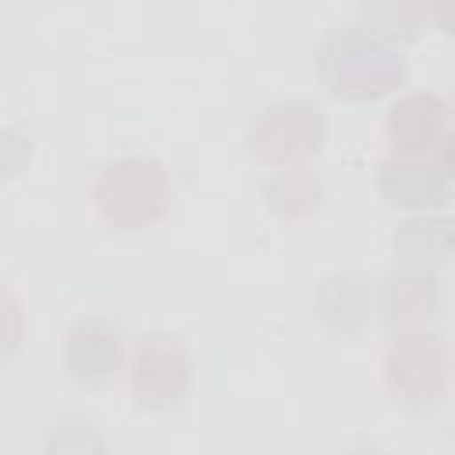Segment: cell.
Segmentation results:
<instances>
[{
    "instance_id": "cell-1",
    "label": "cell",
    "mask_w": 455,
    "mask_h": 455,
    "mask_svg": "<svg viewBox=\"0 0 455 455\" xmlns=\"http://www.w3.org/2000/svg\"><path fill=\"white\" fill-rule=\"evenodd\" d=\"M323 85L341 100H377L405 78L402 50L363 25H338L320 39L316 50Z\"/></svg>"
},
{
    "instance_id": "cell-2",
    "label": "cell",
    "mask_w": 455,
    "mask_h": 455,
    "mask_svg": "<svg viewBox=\"0 0 455 455\" xmlns=\"http://www.w3.org/2000/svg\"><path fill=\"white\" fill-rule=\"evenodd\" d=\"M167 199H171V181L153 156L110 160L96 181V206L114 228H142L156 220Z\"/></svg>"
},
{
    "instance_id": "cell-3",
    "label": "cell",
    "mask_w": 455,
    "mask_h": 455,
    "mask_svg": "<svg viewBox=\"0 0 455 455\" xmlns=\"http://www.w3.org/2000/svg\"><path fill=\"white\" fill-rule=\"evenodd\" d=\"M323 135H327V124L313 103L284 100V103H270L256 114V121L249 124V149L259 160L288 164V160H302V156L316 153Z\"/></svg>"
},
{
    "instance_id": "cell-4",
    "label": "cell",
    "mask_w": 455,
    "mask_h": 455,
    "mask_svg": "<svg viewBox=\"0 0 455 455\" xmlns=\"http://www.w3.org/2000/svg\"><path fill=\"white\" fill-rule=\"evenodd\" d=\"M132 384H135L139 402L149 409L178 405L188 384V355L181 341L171 334H149L135 352Z\"/></svg>"
},
{
    "instance_id": "cell-5",
    "label": "cell",
    "mask_w": 455,
    "mask_h": 455,
    "mask_svg": "<svg viewBox=\"0 0 455 455\" xmlns=\"http://www.w3.org/2000/svg\"><path fill=\"white\" fill-rule=\"evenodd\" d=\"M387 380L409 402H430L444 380V348L437 334H402L387 352Z\"/></svg>"
},
{
    "instance_id": "cell-6",
    "label": "cell",
    "mask_w": 455,
    "mask_h": 455,
    "mask_svg": "<svg viewBox=\"0 0 455 455\" xmlns=\"http://www.w3.org/2000/svg\"><path fill=\"white\" fill-rule=\"evenodd\" d=\"M380 192L398 206H437L448 196V153L391 156L380 167Z\"/></svg>"
},
{
    "instance_id": "cell-7",
    "label": "cell",
    "mask_w": 455,
    "mask_h": 455,
    "mask_svg": "<svg viewBox=\"0 0 455 455\" xmlns=\"http://www.w3.org/2000/svg\"><path fill=\"white\" fill-rule=\"evenodd\" d=\"M387 135L405 153H416V156L430 153L448 142V107L430 92L405 96L402 103L391 107Z\"/></svg>"
},
{
    "instance_id": "cell-8",
    "label": "cell",
    "mask_w": 455,
    "mask_h": 455,
    "mask_svg": "<svg viewBox=\"0 0 455 455\" xmlns=\"http://www.w3.org/2000/svg\"><path fill=\"white\" fill-rule=\"evenodd\" d=\"M121 363V334L103 316H85L68 334V370L71 377L96 384L107 380Z\"/></svg>"
},
{
    "instance_id": "cell-9",
    "label": "cell",
    "mask_w": 455,
    "mask_h": 455,
    "mask_svg": "<svg viewBox=\"0 0 455 455\" xmlns=\"http://www.w3.org/2000/svg\"><path fill=\"white\" fill-rule=\"evenodd\" d=\"M441 309V288L437 281L419 270V267H405L395 270L384 284V316L395 327H416L427 323L430 316H437Z\"/></svg>"
},
{
    "instance_id": "cell-10",
    "label": "cell",
    "mask_w": 455,
    "mask_h": 455,
    "mask_svg": "<svg viewBox=\"0 0 455 455\" xmlns=\"http://www.w3.org/2000/svg\"><path fill=\"white\" fill-rule=\"evenodd\" d=\"M370 299H373L370 277L359 270H341L320 284L316 309L331 331H355L370 316Z\"/></svg>"
},
{
    "instance_id": "cell-11",
    "label": "cell",
    "mask_w": 455,
    "mask_h": 455,
    "mask_svg": "<svg viewBox=\"0 0 455 455\" xmlns=\"http://www.w3.org/2000/svg\"><path fill=\"white\" fill-rule=\"evenodd\" d=\"M270 210L277 217H309L320 199H323V185L313 171H302V167H291V171H281L267 181L263 188Z\"/></svg>"
},
{
    "instance_id": "cell-12",
    "label": "cell",
    "mask_w": 455,
    "mask_h": 455,
    "mask_svg": "<svg viewBox=\"0 0 455 455\" xmlns=\"http://www.w3.org/2000/svg\"><path fill=\"white\" fill-rule=\"evenodd\" d=\"M451 245V224L448 220H405L395 231V252L409 263L441 259Z\"/></svg>"
},
{
    "instance_id": "cell-13",
    "label": "cell",
    "mask_w": 455,
    "mask_h": 455,
    "mask_svg": "<svg viewBox=\"0 0 455 455\" xmlns=\"http://www.w3.org/2000/svg\"><path fill=\"white\" fill-rule=\"evenodd\" d=\"M46 455H107V444H103L96 423H89L82 416H68L50 430Z\"/></svg>"
},
{
    "instance_id": "cell-14",
    "label": "cell",
    "mask_w": 455,
    "mask_h": 455,
    "mask_svg": "<svg viewBox=\"0 0 455 455\" xmlns=\"http://www.w3.org/2000/svg\"><path fill=\"white\" fill-rule=\"evenodd\" d=\"M370 18L380 25L377 32L384 36V32H416L419 28V21L427 18V7L423 4H380V7H373L370 11Z\"/></svg>"
},
{
    "instance_id": "cell-15",
    "label": "cell",
    "mask_w": 455,
    "mask_h": 455,
    "mask_svg": "<svg viewBox=\"0 0 455 455\" xmlns=\"http://www.w3.org/2000/svg\"><path fill=\"white\" fill-rule=\"evenodd\" d=\"M32 156V146L25 135L11 132V128H0V178H11L18 174Z\"/></svg>"
},
{
    "instance_id": "cell-16",
    "label": "cell",
    "mask_w": 455,
    "mask_h": 455,
    "mask_svg": "<svg viewBox=\"0 0 455 455\" xmlns=\"http://www.w3.org/2000/svg\"><path fill=\"white\" fill-rule=\"evenodd\" d=\"M18 345H21V309L7 291H0V359L14 355Z\"/></svg>"
},
{
    "instance_id": "cell-17",
    "label": "cell",
    "mask_w": 455,
    "mask_h": 455,
    "mask_svg": "<svg viewBox=\"0 0 455 455\" xmlns=\"http://www.w3.org/2000/svg\"><path fill=\"white\" fill-rule=\"evenodd\" d=\"M345 455H380L377 448H352V451H345Z\"/></svg>"
}]
</instances>
